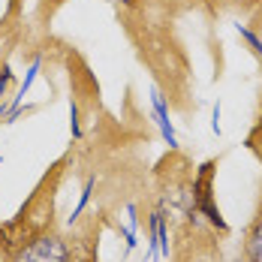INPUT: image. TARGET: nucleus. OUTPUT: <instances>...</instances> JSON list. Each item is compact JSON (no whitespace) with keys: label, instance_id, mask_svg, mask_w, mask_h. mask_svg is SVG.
I'll use <instances>...</instances> for the list:
<instances>
[{"label":"nucleus","instance_id":"obj_1","mask_svg":"<svg viewBox=\"0 0 262 262\" xmlns=\"http://www.w3.org/2000/svg\"><path fill=\"white\" fill-rule=\"evenodd\" d=\"M12 262H73V250H70V241L63 235L42 232V235L30 238L12 256Z\"/></svg>","mask_w":262,"mask_h":262},{"label":"nucleus","instance_id":"obj_3","mask_svg":"<svg viewBox=\"0 0 262 262\" xmlns=\"http://www.w3.org/2000/svg\"><path fill=\"white\" fill-rule=\"evenodd\" d=\"M244 259L247 262H262V205L253 217V223L244 232Z\"/></svg>","mask_w":262,"mask_h":262},{"label":"nucleus","instance_id":"obj_4","mask_svg":"<svg viewBox=\"0 0 262 262\" xmlns=\"http://www.w3.org/2000/svg\"><path fill=\"white\" fill-rule=\"evenodd\" d=\"M247 145H250V151L262 160V115H259V121H256V127H253V133H250V139H247Z\"/></svg>","mask_w":262,"mask_h":262},{"label":"nucleus","instance_id":"obj_2","mask_svg":"<svg viewBox=\"0 0 262 262\" xmlns=\"http://www.w3.org/2000/svg\"><path fill=\"white\" fill-rule=\"evenodd\" d=\"M211 175H214V163H205V166H202V175L193 184V202H196V208L208 217L211 226H217L220 232H226V223H223V217H220V208L211 202Z\"/></svg>","mask_w":262,"mask_h":262}]
</instances>
